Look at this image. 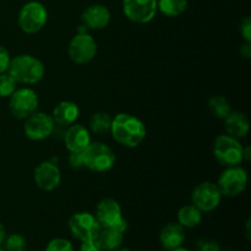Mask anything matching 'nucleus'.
<instances>
[{"instance_id":"a211bd4d","label":"nucleus","mask_w":251,"mask_h":251,"mask_svg":"<svg viewBox=\"0 0 251 251\" xmlns=\"http://www.w3.org/2000/svg\"><path fill=\"white\" fill-rule=\"evenodd\" d=\"M225 125L227 134L235 139H243L250 131V122L247 115L238 110H232L225 118Z\"/></svg>"},{"instance_id":"5701e85b","label":"nucleus","mask_w":251,"mask_h":251,"mask_svg":"<svg viewBox=\"0 0 251 251\" xmlns=\"http://www.w3.org/2000/svg\"><path fill=\"white\" fill-rule=\"evenodd\" d=\"M110 124H112V117L105 112H97L92 114L90 118V131L96 135L109 134L110 131Z\"/></svg>"},{"instance_id":"39448f33","label":"nucleus","mask_w":251,"mask_h":251,"mask_svg":"<svg viewBox=\"0 0 251 251\" xmlns=\"http://www.w3.org/2000/svg\"><path fill=\"white\" fill-rule=\"evenodd\" d=\"M48 21V10L42 2L32 0L20 9L17 15V25L20 29L27 34L41 31Z\"/></svg>"},{"instance_id":"2f4dec72","label":"nucleus","mask_w":251,"mask_h":251,"mask_svg":"<svg viewBox=\"0 0 251 251\" xmlns=\"http://www.w3.org/2000/svg\"><path fill=\"white\" fill-rule=\"evenodd\" d=\"M80 251H102L96 240H88V242H81Z\"/></svg>"},{"instance_id":"f704fd0d","label":"nucleus","mask_w":251,"mask_h":251,"mask_svg":"<svg viewBox=\"0 0 251 251\" xmlns=\"http://www.w3.org/2000/svg\"><path fill=\"white\" fill-rule=\"evenodd\" d=\"M247 238L250 239V221L247 222Z\"/></svg>"},{"instance_id":"20e7f679","label":"nucleus","mask_w":251,"mask_h":251,"mask_svg":"<svg viewBox=\"0 0 251 251\" xmlns=\"http://www.w3.org/2000/svg\"><path fill=\"white\" fill-rule=\"evenodd\" d=\"M83 167L96 173H105L115 164L114 151L103 142H91L81 153Z\"/></svg>"},{"instance_id":"c756f323","label":"nucleus","mask_w":251,"mask_h":251,"mask_svg":"<svg viewBox=\"0 0 251 251\" xmlns=\"http://www.w3.org/2000/svg\"><path fill=\"white\" fill-rule=\"evenodd\" d=\"M198 249L199 251H221V247L215 240L203 239L199 242Z\"/></svg>"},{"instance_id":"0eeeda50","label":"nucleus","mask_w":251,"mask_h":251,"mask_svg":"<svg viewBox=\"0 0 251 251\" xmlns=\"http://www.w3.org/2000/svg\"><path fill=\"white\" fill-rule=\"evenodd\" d=\"M96 218L100 227H113L125 233L127 229V222L123 216L122 206L117 200L105 198L100 201L96 207Z\"/></svg>"},{"instance_id":"1a4fd4ad","label":"nucleus","mask_w":251,"mask_h":251,"mask_svg":"<svg viewBox=\"0 0 251 251\" xmlns=\"http://www.w3.org/2000/svg\"><path fill=\"white\" fill-rule=\"evenodd\" d=\"M97 54V43L90 33H76L68 46V55L75 64L90 63Z\"/></svg>"},{"instance_id":"dca6fc26","label":"nucleus","mask_w":251,"mask_h":251,"mask_svg":"<svg viewBox=\"0 0 251 251\" xmlns=\"http://www.w3.org/2000/svg\"><path fill=\"white\" fill-rule=\"evenodd\" d=\"M110 17L112 15L109 9L102 4L90 5L83 10L81 15L82 25H85L88 29H95V31L105 28L109 25Z\"/></svg>"},{"instance_id":"7c9ffc66","label":"nucleus","mask_w":251,"mask_h":251,"mask_svg":"<svg viewBox=\"0 0 251 251\" xmlns=\"http://www.w3.org/2000/svg\"><path fill=\"white\" fill-rule=\"evenodd\" d=\"M69 164L75 169L82 168L83 163L81 153H70V156H69Z\"/></svg>"},{"instance_id":"4468645a","label":"nucleus","mask_w":251,"mask_h":251,"mask_svg":"<svg viewBox=\"0 0 251 251\" xmlns=\"http://www.w3.org/2000/svg\"><path fill=\"white\" fill-rule=\"evenodd\" d=\"M33 179L36 185L43 191H53L60 185L61 172L55 163L44 161L34 168Z\"/></svg>"},{"instance_id":"f3484780","label":"nucleus","mask_w":251,"mask_h":251,"mask_svg":"<svg viewBox=\"0 0 251 251\" xmlns=\"http://www.w3.org/2000/svg\"><path fill=\"white\" fill-rule=\"evenodd\" d=\"M80 115L78 105L73 100H61L54 107L51 118L54 123L60 126H66L74 124Z\"/></svg>"},{"instance_id":"9d476101","label":"nucleus","mask_w":251,"mask_h":251,"mask_svg":"<svg viewBox=\"0 0 251 251\" xmlns=\"http://www.w3.org/2000/svg\"><path fill=\"white\" fill-rule=\"evenodd\" d=\"M69 229L80 242L95 240L100 226L95 215L90 212H76L69 218Z\"/></svg>"},{"instance_id":"6e6552de","label":"nucleus","mask_w":251,"mask_h":251,"mask_svg":"<svg viewBox=\"0 0 251 251\" xmlns=\"http://www.w3.org/2000/svg\"><path fill=\"white\" fill-rule=\"evenodd\" d=\"M9 109L16 119H26L34 112H37L39 100L36 91L29 87L16 88L10 96Z\"/></svg>"},{"instance_id":"412c9836","label":"nucleus","mask_w":251,"mask_h":251,"mask_svg":"<svg viewBox=\"0 0 251 251\" xmlns=\"http://www.w3.org/2000/svg\"><path fill=\"white\" fill-rule=\"evenodd\" d=\"M202 221V212L198 207L191 205L183 206L178 211V223L183 228H194Z\"/></svg>"},{"instance_id":"c9c22d12","label":"nucleus","mask_w":251,"mask_h":251,"mask_svg":"<svg viewBox=\"0 0 251 251\" xmlns=\"http://www.w3.org/2000/svg\"><path fill=\"white\" fill-rule=\"evenodd\" d=\"M169 251H189V250L188 249H184V248H181V247H179V248H176V249L169 250Z\"/></svg>"},{"instance_id":"393cba45","label":"nucleus","mask_w":251,"mask_h":251,"mask_svg":"<svg viewBox=\"0 0 251 251\" xmlns=\"http://www.w3.org/2000/svg\"><path fill=\"white\" fill-rule=\"evenodd\" d=\"M19 83L14 80L9 73L0 74V97H10L16 91Z\"/></svg>"},{"instance_id":"4c0bfd02","label":"nucleus","mask_w":251,"mask_h":251,"mask_svg":"<svg viewBox=\"0 0 251 251\" xmlns=\"http://www.w3.org/2000/svg\"><path fill=\"white\" fill-rule=\"evenodd\" d=\"M0 251H5V249H1V248H0Z\"/></svg>"},{"instance_id":"2eb2a0df","label":"nucleus","mask_w":251,"mask_h":251,"mask_svg":"<svg viewBox=\"0 0 251 251\" xmlns=\"http://www.w3.org/2000/svg\"><path fill=\"white\" fill-rule=\"evenodd\" d=\"M91 142L90 130L81 124L69 125L64 134V144L70 153H82Z\"/></svg>"},{"instance_id":"c85d7f7f","label":"nucleus","mask_w":251,"mask_h":251,"mask_svg":"<svg viewBox=\"0 0 251 251\" xmlns=\"http://www.w3.org/2000/svg\"><path fill=\"white\" fill-rule=\"evenodd\" d=\"M240 33L245 42L251 43V20L249 16L243 19L242 24H240Z\"/></svg>"},{"instance_id":"f257e3e1","label":"nucleus","mask_w":251,"mask_h":251,"mask_svg":"<svg viewBox=\"0 0 251 251\" xmlns=\"http://www.w3.org/2000/svg\"><path fill=\"white\" fill-rule=\"evenodd\" d=\"M109 134L122 146L135 149L142 144L147 130L146 125L140 118L129 113H119L112 118Z\"/></svg>"},{"instance_id":"e433bc0d","label":"nucleus","mask_w":251,"mask_h":251,"mask_svg":"<svg viewBox=\"0 0 251 251\" xmlns=\"http://www.w3.org/2000/svg\"><path fill=\"white\" fill-rule=\"evenodd\" d=\"M114 251H130V250L127 249V248H122V247H120V248H118V249L114 250Z\"/></svg>"},{"instance_id":"6ab92c4d","label":"nucleus","mask_w":251,"mask_h":251,"mask_svg":"<svg viewBox=\"0 0 251 251\" xmlns=\"http://www.w3.org/2000/svg\"><path fill=\"white\" fill-rule=\"evenodd\" d=\"M185 240V232L179 223H169L159 234V242L167 250H173L181 247Z\"/></svg>"},{"instance_id":"b1692460","label":"nucleus","mask_w":251,"mask_h":251,"mask_svg":"<svg viewBox=\"0 0 251 251\" xmlns=\"http://www.w3.org/2000/svg\"><path fill=\"white\" fill-rule=\"evenodd\" d=\"M208 109L217 119L222 120L232 112L229 100L223 97V96H213V97H211L208 100Z\"/></svg>"},{"instance_id":"f8f14e48","label":"nucleus","mask_w":251,"mask_h":251,"mask_svg":"<svg viewBox=\"0 0 251 251\" xmlns=\"http://www.w3.org/2000/svg\"><path fill=\"white\" fill-rule=\"evenodd\" d=\"M55 123L51 115L43 112H34L25 119L24 132L32 141H42L53 134Z\"/></svg>"},{"instance_id":"9b49d317","label":"nucleus","mask_w":251,"mask_h":251,"mask_svg":"<svg viewBox=\"0 0 251 251\" xmlns=\"http://www.w3.org/2000/svg\"><path fill=\"white\" fill-rule=\"evenodd\" d=\"M222 194L217 184L203 181L196 185L191 193V202L201 212H211L220 206Z\"/></svg>"},{"instance_id":"cd10ccee","label":"nucleus","mask_w":251,"mask_h":251,"mask_svg":"<svg viewBox=\"0 0 251 251\" xmlns=\"http://www.w3.org/2000/svg\"><path fill=\"white\" fill-rule=\"evenodd\" d=\"M11 61V55L4 46L0 44V74L7 73Z\"/></svg>"},{"instance_id":"7ed1b4c3","label":"nucleus","mask_w":251,"mask_h":251,"mask_svg":"<svg viewBox=\"0 0 251 251\" xmlns=\"http://www.w3.org/2000/svg\"><path fill=\"white\" fill-rule=\"evenodd\" d=\"M212 152L216 161L223 167L240 166L244 162V146L240 144L239 139L230 135H218L213 140Z\"/></svg>"},{"instance_id":"ddd939ff","label":"nucleus","mask_w":251,"mask_h":251,"mask_svg":"<svg viewBox=\"0 0 251 251\" xmlns=\"http://www.w3.org/2000/svg\"><path fill=\"white\" fill-rule=\"evenodd\" d=\"M157 11V0H123V12L134 24H149Z\"/></svg>"},{"instance_id":"aec40b11","label":"nucleus","mask_w":251,"mask_h":251,"mask_svg":"<svg viewBox=\"0 0 251 251\" xmlns=\"http://www.w3.org/2000/svg\"><path fill=\"white\" fill-rule=\"evenodd\" d=\"M95 240L102 251H114L122 247L124 233L120 232L117 228L100 227Z\"/></svg>"},{"instance_id":"bb28decb","label":"nucleus","mask_w":251,"mask_h":251,"mask_svg":"<svg viewBox=\"0 0 251 251\" xmlns=\"http://www.w3.org/2000/svg\"><path fill=\"white\" fill-rule=\"evenodd\" d=\"M46 251H74V247L68 239L55 238V239H51L48 243Z\"/></svg>"},{"instance_id":"423d86ee","label":"nucleus","mask_w":251,"mask_h":251,"mask_svg":"<svg viewBox=\"0 0 251 251\" xmlns=\"http://www.w3.org/2000/svg\"><path fill=\"white\" fill-rule=\"evenodd\" d=\"M248 181H249L248 172L240 166H233L226 167L225 171L218 176L216 184H217L222 196L235 198L244 193Z\"/></svg>"},{"instance_id":"f03ea898","label":"nucleus","mask_w":251,"mask_h":251,"mask_svg":"<svg viewBox=\"0 0 251 251\" xmlns=\"http://www.w3.org/2000/svg\"><path fill=\"white\" fill-rule=\"evenodd\" d=\"M7 73L14 77L17 83L22 85H36L46 74V66L31 54H20L11 58Z\"/></svg>"},{"instance_id":"72a5a7b5","label":"nucleus","mask_w":251,"mask_h":251,"mask_svg":"<svg viewBox=\"0 0 251 251\" xmlns=\"http://www.w3.org/2000/svg\"><path fill=\"white\" fill-rule=\"evenodd\" d=\"M5 238H6V230H5L4 226H2L1 223H0V247H1V245L4 244Z\"/></svg>"},{"instance_id":"473e14b6","label":"nucleus","mask_w":251,"mask_h":251,"mask_svg":"<svg viewBox=\"0 0 251 251\" xmlns=\"http://www.w3.org/2000/svg\"><path fill=\"white\" fill-rule=\"evenodd\" d=\"M240 54H242V56H244V58L250 59V56H251V47H250V43H248V42H245V43L243 44L242 48H240Z\"/></svg>"},{"instance_id":"a878e982","label":"nucleus","mask_w":251,"mask_h":251,"mask_svg":"<svg viewBox=\"0 0 251 251\" xmlns=\"http://www.w3.org/2000/svg\"><path fill=\"white\" fill-rule=\"evenodd\" d=\"M4 245L5 251H25L27 244L24 235L14 233V234H10L5 238Z\"/></svg>"},{"instance_id":"4be33fe9","label":"nucleus","mask_w":251,"mask_h":251,"mask_svg":"<svg viewBox=\"0 0 251 251\" xmlns=\"http://www.w3.org/2000/svg\"><path fill=\"white\" fill-rule=\"evenodd\" d=\"M188 9V0H157V10L167 17H178Z\"/></svg>"}]
</instances>
